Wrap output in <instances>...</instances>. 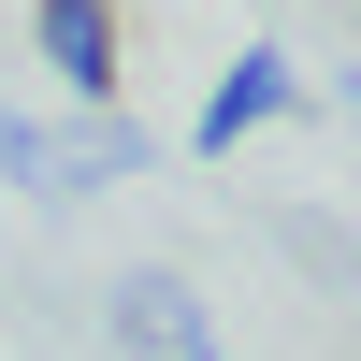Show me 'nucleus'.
<instances>
[{"label": "nucleus", "mask_w": 361, "mask_h": 361, "mask_svg": "<svg viewBox=\"0 0 361 361\" xmlns=\"http://www.w3.org/2000/svg\"><path fill=\"white\" fill-rule=\"evenodd\" d=\"M44 58H58L73 87H102V73H116V29H102V0H44Z\"/></svg>", "instance_id": "2"}, {"label": "nucleus", "mask_w": 361, "mask_h": 361, "mask_svg": "<svg viewBox=\"0 0 361 361\" xmlns=\"http://www.w3.org/2000/svg\"><path fill=\"white\" fill-rule=\"evenodd\" d=\"M116 347H130V361H217L188 275H130V289H116Z\"/></svg>", "instance_id": "1"}, {"label": "nucleus", "mask_w": 361, "mask_h": 361, "mask_svg": "<svg viewBox=\"0 0 361 361\" xmlns=\"http://www.w3.org/2000/svg\"><path fill=\"white\" fill-rule=\"evenodd\" d=\"M246 116H275V73H260V58L217 87V116H202V130H217V145H246Z\"/></svg>", "instance_id": "3"}]
</instances>
